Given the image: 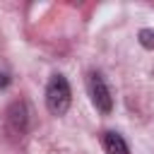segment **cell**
I'll use <instances>...</instances> for the list:
<instances>
[{"instance_id": "6da1fadb", "label": "cell", "mask_w": 154, "mask_h": 154, "mask_svg": "<svg viewBox=\"0 0 154 154\" xmlns=\"http://www.w3.org/2000/svg\"><path fill=\"white\" fill-rule=\"evenodd\" d=\"M72 103V91L70 84L63 75H53L46 84V108L53 116H65Z\"/></svg>"}, {"instance_id": "7a4b0ae2", "label": "cell", "mask_w": 154, "mask_h": 154, "mask_svg": "<svg viewBox=\"0 0 154 154\" xmlns=\"http://www.w3.org/2000/svg\"><path fill=\"white\" fill-rule=\"evenodd\" d=\"M87 91H89V99H91V103H94L96 111H101V113H111L113 111L111 89H108L106 79L99 72H89L87 75Z\"/></svg>"}, {"instance_id": "3957f363", "label": "cell", "mask_w": 154, "mask_h": 154, "mask_svg": "<svg viewBox=\"0 0 154 154\" xmlns=\"http://www.w3.org/2000/svg\"><path fill=\"white\" fill-rule=\"evenodd\" d=\"M29 128V108L24 101H14L10 103V108L5 111V130L10 137H22Z\"/></svg>"}, {"instance_id": "277c9868", "label": "cell", "mask_w": 154, "mask_h": 154, "mask_svg": "<svg viewBox=\"0 0 154 154\" xmlns=\"http://www.w3.org/2000/svg\"><path fill=\"white\" fill-rule=\"evenodd\" d=\"M101 142H103V152L106 154H130L128 142L118 132H103V140Z\"/></svg>"}, {"instance_id": "5b68a950", "label": "cell", "mask_w": 154, "mask_h": 154, "mask_svg": "<svg viewBox=\"0 0 154 154\" xmlns=\"http://www.w3.org/2000/svg\"><path fill=\"white\" fill-rule=\"evenodd\" d=\"M137 36H140V43H142L144 48H149V51L154 48V29H142Z\"/></svg>"}, {"instance_id": "8992f818", "label": "cell", "mask_w": 154, "mask_h": 154, "mask_svg": "<svg viewBox=\"0 0 154 154\" xmlns=\"http://www.w3.org/2000/svg\"><path fill=\"white\" fill-rule=\"evenodd\" d=\"M7 84H10V77H7V72H2V70H0V91H2Z\"/></svg>"}]
</instances>
